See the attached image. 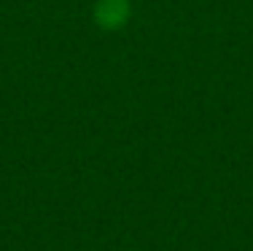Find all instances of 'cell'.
<instances>
[{
  "label": "cell",
  "mask_w": 253,
  "mask_h": 251,
  "mask_svg": "<svg viewBox=\"0 0 253 251\" xmlns=\"http://www.w3.org/2000/svg\"><path fill=\"white\" fill-rule=\"evenodd\" d=\"M129 16L126 0H100L97 3V22L102 27H122Z\"/></svg>",
  "instance_id": "1"
}]
</instances>
